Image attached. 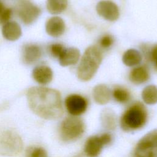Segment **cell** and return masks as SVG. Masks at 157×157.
<instances>
[{"instance_id":"7a4b0ae2","label":"cell","mask_w":157,"mask_h":157,"mask_svg":"<svg viewBox=\"0 0 157 157\" xmlns=\"http://www.w3.org/2000/svg\"><path fill=\"white\" fill-rule=\"evenodd\" d=\"M102 59V54L98 47H88L84 52L77 67V75L78 79L82 81L91 79L99 67Z\"/></svg>"},{"instance_id":"6da1fadb","label":"cell","mask_w":157,"mask_h":157,"mask_svg":"<svg viewBox=\"0 0 157 157\" xmlns=\"http://www.w3.org/2000/svg\"><path fill=\"white\" fill-rule=\"evenodd\" d=\"M31 109L38 116L48 120L61 117L63 113L60 93L45 87H33L27 93Z\"/></svg>"},{"instance_id":"8992f818","label":"cell","mask_w":157,"mask_h":157,"mask_svg":"<svg viewBox=\"0 0 157 157\" xmlns=\"http://www.w3.org/2000/svg\"><path fill=\"white\" fill-rule=\"evenodd\" d=\"M22 148V140L17 133L7 131L0 134V155H15L21 151Z\"/></svg>"},{"instance_id":"2e32d148","label":"cell","mask_w":157,"mask_h":157,"mask_svg":"<svg viewBox=\"0 0 157 157\" xmlns=\"http://www.w3.org/2000/svg\"><path fill=\"white\" fill-rule=\"evenodd\" d=\"M42 51L40 48L34 44L26 45L23 50V60L26 64H32L40 57Z\"/></svg>"},{"instance_id":"4fadbf2b","label":"cell","mask_w":157,"mask_h":157,"mask_svg":"<svg viewBox=\"0 0 157 157\" xmlns=\"http://www.w3.org/2000/svg\"><path fill=\"white\" fill-rule=\"evenodd\" d=\"M34 79L39 83L46 85L50 83L53 78V71L47 66H39L33 71Z\"/></svg>"},{"instance_id":"ac0fdd59","label":"cell","mask_w":157,"mask_h":157,"mask_svg":"<svg viewBox=\"0 0 157 157\" xmlns=\"http://www.w3.org/2000/svg\"><path fill=\"white\" fill-rule=\"evenodd\" d=\"M142 55L138 50L131 48L127 50L123 55L122 61L123 64L127 66H136L142 61Z\"/></svg>"},{"instance_id":"d4e9b609","label":"cell","mask_w":157,"mask_h":157,"mask_svg":"<svg viewBox=\"0 0 157 157\" xmlns=\"http://www.w3.org/2000/svg\"><path fill=\"white\" fill-rule=\"evenodd\" d=\"M64 48H65L62 44L57 43V44H53L51 45L50 50L52 55L53 56L59 58V56L61 55V54L62 53Z\"/></svg>"},{"instance_id":"e0dca14e","label":"cell","mask_w":157,"mask_h":157,"mask_svg":"<svg viewBox=\"0 0 157 157\" xmlns=\"http://www.w3.org/2000/svg\"><path fill=\"white\" fill-rule=\"evenodd\" d=\"M150 78L149 71L144 66H137L131 70L129 75V80L136 85L146 82Z\"/></svg>"},{"instance_id":"9c48e42d","label":"cell","mask_w":157,"mask_h":157,"mask_svg":"<svg viewBox=\"0 0 157 157\" xmlns=\"http://www.w3.org/2000/svg\"><path fill=\"white\" fill-rule=\"evenodd\" d=\"M96 10L99 16L110 21H116L120 15L118 7L110 0L99 1L96 5Z\"/></svg>"},{"instance_id":"603a6c76","label":"cell","mask_w":157,"mask_h":157,"mask_svg":"<svg viewBox=\"0 0 157 157\" xmlns=\"http://www.w3.org/2000/svg\"><path fill=\"white\" fill-rule=\"evenodd\" d=\"M26 157H48V155L44 148L37 147H33L27 150Z\"/></svg>"},{"instance_id":"ba28073f","label":"cell","mask_w":157,"mask_h":157,"mask_svg":"<svg viewBox=\"0 0 157 157\" xmlns=\"http://www.w3.org/2000/svg\"><path fill=\"white\" fill-rule=\"evenodd\" d=\"M65 106L67 112L72 116H79L86 110L88 102L79 94H73L68 96L65 99Z\"/></svg>"},{"instance_id":"d6986e66","label":"cell","mask_w":157,"mask_h":157,"mask_svg":"<svg viewBox=\"0 0 157 157\" xmlns=\"http://www.w3.org/2000/svg\"><path fill=\"white\" fill-rule=\"evenodd\" d=\"M142 98L144 102L148 105L157 103V86L150 85L145 87L142 91Z\"/></svg>"},{"instance_id":"9a60e30c","label":"cell","mask_w":157,"mask_h":157,"mask_svg":"<svg viewBox=\"0 0 157 157\" xmlns=\"http://www.w3.org/2000/svg\"><path fill=\"white\" fill-rule=\"evenodd\" d=\"M3 36L7 40L14 41L20 38L21 35L20 26L15 21H8L2 28Z\"/></svg>"},{"instance_id":"3957f363","label":"cell","mask_w":157,"mask_h":157,"mask_svg":"<svg viewBox=\"0 0 157 157\" xmlns=\"http://www.w3.org/2000/svg\"><path fill=\"white\" fill-rule=\"evenodd\" d=\"M147 120V111L140 102L131 105L123 113L120 118V126L125 131H132L142 128Z\"/></svg>"},{"instance_id":"ffe728a7","label":"cell","mask_w":157,"mask_h":157,"mask_svg":"<svg viewBox=\"0 0 157 157\" xmlns=\"http://www.w3.org/2000/svg\"><path fill=\"white\" fill-rule=\"evenodd\" d=\"M67 2V0H47V10L52 14L61 13L66 9Z\"/></svg>"},{"instance_id":"7c38bea8","label":"cell","mask_w":157,"mask_h":157,"mask_svg":"<svg viewBox=\"0 0 157 157\" xmlns=\"http://www.w3.org/2000/svg\"><path fill=\"white\" fill-rule=\"evenodd\" d=\"M80 50L75 47L64 48L59 56V62L62 66H68L75 64L80 59Z\"/></svg>"},{"instance_id":"30bf717a","label":"cell","mask_w":157,"mask_h":157,"mask_svg":"<svg viewBox=\"0 0 157 157\" xmlns=\"http://www.w3.org/2000/svg\"><path fill=\"white\" fill-rule=\"evenodd\" d=\"M105 145L101 136L90 137L84 146V151L89 157H96L101 153L103 147Z\"/></svg>"},{"instance_id":"83f0119b","label":"cell","mask_w":157,"mask_h":157,"mask_svg":"<svg viewBox=\"0 0 157 157\" xmlns=\"http://www.w3.org/2000/svg\"><path fill=\"white\" fill-rule=\"evenodd\" d=\"M5 9V6L3 3V2L0 0V14L2 13V12Z\"/></svg>"},{"instance_id":"484cf974","label":"cell","mask_w":157,"mask_h":157,"mask_svg":"<svg viewBox=\"0 0 157 157\" xmlns=\"http://www.w3.org/2000/svg\"><path fill=\"white\" fill-rule=\"evenodd\" d=\"M12 10L9 8H5V9L0 14V24L4 25L9 21L12 16Z\"/></svg>"},{"instance_id":"44dd1931","label":"cell","mask_w":157,"mask_h":157,"mask_svg":"<svg viewBox=\"0 0 157 157\" xmlns=\"http://www.w3.org/2000/svg\"><path fill=\"white\" fill-rule=\"evenodd\" d=\"M102 124L105 128L113 129L116 126V117L110 110H105L101 115Z\"/></svg>"},{"instance_id":"8fae6325","label":"cell","mask_w":157,"mask_h":157,"mask_svg":"<svg viewBox=\"0 0 157 157\" xmlns=\"http://www.w3.org/2000/svg\"><path fill=\"white\" fill-rule=\"evenodd\" d=\"M66 28L64 20L59 17H53L48 20L45 25L46 32L50 36L57 37L61 36Z\"/></svg>"},{"instance_id":"52a82bcc","label":"cell","mask_w":157,"mask_h":157,"mask_svg":"<svg viewBox=\"0 0 157 157\" xmlns=\"http://www.w3.org/2000/svg\"><path fill=\"white\" fill-rule=\"evenodd\" d=\"M40 12V9L29 0H21L17 10L19 17L25 24H30L35 21Z\"/></svg>"},{"instance_id":"4316f807","label":"cell","mask_w":157,"mask_h":157,"mask_svg":"<svg viewBox=\"0 0 157 157\" xmlns=\"http://www.w3.org/2000/svg\"><path fill=\"white\" fill-rule=\"evenodd\" d=\"M150 59L153 64L155 69L157 71V45L154 46L150 52Z\"/></svg>"},{"instance_id":"5b68a950","label":"cell","mask_w":157,"mask_h":157,"mask_svg":"<svg viewBox=\"0 0 157 157\" xmlns=\"http://www.w3.org/2000/svg\"><path fill=\"white\" fill-rule=\"evenodd\" d=\"M134 157H157V129L148 132L140 139Z\"/></svg>"},{"instance_id":"cb8c5ba5","label":"cell","mask_w":157,"mask_h":157,"mask_svg":"<svg viewBox=\"0 0 157 157\" xmlns=\"http://www.w3.org/2000/svg\"><path fill=\"white\" fill-rule=\"evenodd\" d=\"M113 37L110 34H105L103 36L100 40H99V44L101 47L104 48H109L113 43Z\"/></svg>"},{"instance_id":"5bb4252c","label":"cell","mask_w":157,"mask_h":157,"mask_svg":"<svg viewBox=\"0 0 157 157\" xmlns=\"http://www.w3.org/2000/svg\"><path fill=\"white\" fill-rule=\"evenodd\" d=\"M93 97L96 103L104 105L108 103L110 100L111 91L105 85L99 84L94 87Z\"/></svg>"},{"instance_id":"7402d4cb","label":"cell","mask_w":157,"mask_h":157,"mask_svg":"<svg viewBox=\"0 0 157 157\" xmlns=\"http://www.w3.org/2000/svg\"><path fill=\"white\" fill-rule=\"evenodd\" d=\"M112 96L115 100L120 103H126L130 99L129 92L124 88L117 87L112 92Z\"/></svg>"},{"instance_id":"277c9868","label":"cell","mask_w":157,"mask_h":157,"mask_svg":"<svg viewBox=\"0 0 157 157\" xmlns=\"http://www.w3.org/2000/svg\"><path fill=\"white\" fill-rule=\"evenodd\" d=\"M85 124L83 120L77 117H69L65 118L60 126V136L66 142L72 141L79 138L84 132Z\"/></svg>"}]
</instances>
